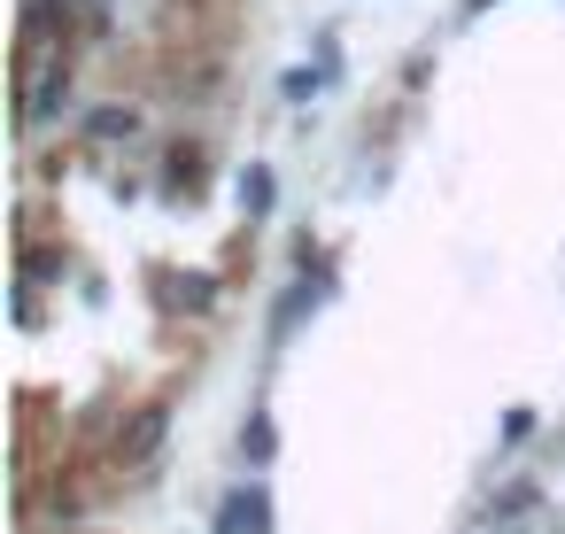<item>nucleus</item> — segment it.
Segmentation results:
<instances>
[{"label":"nucleus","mask_w":565,"mask_h":534,"mask_svg":"<svg viewBox=\"0 0 565 534\" xmlns=\"http://www.w3.org/2000/svg\"><path fill=\"white\" fill-rule=\"evenodd\" d=\"M163 186L186 194V202L210 186V156H202V140H171V156H163Z\"/></svg>","instance_id":"f257e3e1"},{"label":"nucleus","mask_w":565,"mask_h":534,"mask_svg":"<svg viewBox=\"0 0 565 534\" xmlns=\"http://www.w3.org/2000/svg\"><path fill=\"white\" fill-rule=\"evenodd\" d=\"M186 9L202 17V32H210V40H225V24H233V0H186Z\"/></svg>","instance_id":"f03ea898"}]
</instances>
